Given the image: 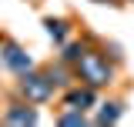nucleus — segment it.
Masks as SVG:
<instances>
[{
    "instance_id": "39448f33",
    "label": "nucleus",
    "mask_w": 134,
    "mask_h": 127,
    "mask_svg": "<svg viewBox=\"0 0 134 127\" xmlns=\"http://www.w3.org/2000/svg\"><path fill=\"white\" fill-rule=\"evenodd\" d=\"M10 120H34V114H30V111H27V114L17 111V114H10Z\"/></svg>"
},
{
    "instance_id": "20e7f679",
    "label": "nucleus",
    "mask_w": 134,
    "mask_h": 127,
    "mask_svg": "<svg viewBox=\"0 0 134 127\" xmlns=\"http://www.w3.org/2000/svg\"><path fill=\"white\" fill-rule=\"evenodd\" d=\"M77 104H91V94H87V90H84V94H70V107H77Z\"/></svg>"
},
{
    "instance_id": "7ed1b4c3",
    "label": "nucleus",
    "mask_w": 134,
    "mask_h": 127,
    "mask_svg": "<svg viewBox=\"0 0 134 127\" xmlns=\"http://www.w3.org/2000/svg\"><path fill=\"white\" fill-rule=\"evenodd\" d=\"M7 63H14V67H24V63H30V60H24V57H20V50H7Z\"/></svg>"
},
{
    "instance_id": "f03ea898",
    "label": "nucleus",
    "mask_w": 134,
    "mask_h": 127,
    "mask_svg": "<svg viewBox=\"0 0 134 127\" xmlns=\"http://www.w3.org/2000/svg\"><path fill=\"white\" fill-rule=\"evenodd\" d=\"M24 90H27L34 100H44V97L50 94V84L44 77H27V80H24Z\"/></svg>"
},
{
    "instance_id": "f257e3e1",
    "label": "nucleus",
    "mask_w": 134,
    "mask_h": 127,
    "mask_svg": "<svg viewBox=\"0 0 134 127\" xmlns=\"http://www.w3.org/2000/svg\"><path fill=\"white\" fill-rule=\"evenodd\" d=\"M81 70L87 74V80H91V84H104V80L111 77L107 63H100L97 57H84V60H81Z\"/></svg>"
}]
</instances>
